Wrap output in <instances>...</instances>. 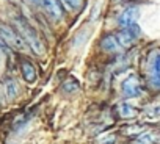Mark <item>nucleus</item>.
Here are the masks:
<instances>
[{"label": "nucleus", "mask_w": 160, "mask_h": 144, "mask_svg": "<svg viewBox=\"0 0 160 144\" xmlns=\"http://www.w3.org/2000/svg\"><path fill=\"white\" fill-rule=\"evenodd\" d=\"M0 39H2L8 47H11L14 50H24L25 49V41L22 39L19 31H16L14 28H11L10 25L2 24V22H0Z\"/></svg>", "instance_id": "obj_3"}, {"label": "nucleus", "mask_w": 160, "mask_h": 144, "mask_svg": "<svg viewBox=\"0 0 160 144\" xmlns=\"http://www.w3.org/2000/svg\"><path fill=\"white\" fill-rule=\"evenodd\" d=\"M39 7H42L44 11L53 21H60L64 16V11H63V7L60 3V0H39Z\"/></svg>", "instance_id": "obj_7"}, {"label": "nucleus", "mask_w": 160, "mask_h": 144, "mask_svg": "<svg viewBox=\"0 0 160 144\" xmlns=\"http://www.w3.org/2000/svg\"><path fill=\"white\" fill-rule=\"evenodd\" d=\"M14 22H16V27H18L19 35H21L22 39L30 46V49H32L36 55H42V53L46 52L44 42L41 41L38 31L28 24V21L24 19L22 16H16V17H14Z\"/></svg>", "instance_id": "obj_1"}, {"label": "nucleus", "mask_w": 160, "mask_h": 144, "mask_svg": "<svg viewBox=\"0 0 160 144\" xmlns=\"http://www.w3.org/2000/svg\"><path fill=\"white\" fill-rule=\"evenodd\" d=\"M61 88H63V91H66V93H75L77 89H78V82L74 79V77H69L66 82H63V85H61Z\"/></svg>", "instance_id": "obj_11"}, {"label": "nucleus", "mask_w": 160, "mask_h": 144, "mask_svg": "<svg viewBox=\"0 0 160 144\" xmlns=\"http://www.w3.org/2000/svg\"><path fill=\"white\" fill-rule=\"evenodd\" d=\"M146 77H148V85L158 91L160 89V52L154 50L149 53L148 61H146Z\"/></svg>", "instance_id": "obj_2"}, {"label": "nucleus", "mask_w": 160, "mask_h": 144, "mask_svg": "<svg viewBox=\"0 0 160 144\" xmlns=\"http://www.w3.org/2000/svg\"><path fill=\"white\" fill-rule=\"evenodd\" d=\"M121 93L124 97L127 99H133V97H140L143 94V83L138 79V75L130 74L129 77H126L121 83Z\"/></svg>", "instance_id": "obj_4"}, {"label": "nucleus", "mask_w": 160, "mask_h": 144, "mask_svg": "<svg viewBox=\"0 0 160 144\" xmlns=\"http://www.w3.org/2000/svg\"><path fill=\"white\" fill-rule=\"evenodd\" d=\"M33 3H36V5H39V0H32Z\"/></svg>", "instance_id": "obj_15"}, {"label": "nucleus", "mask_w": 160, "mask_h": 144, "mask_svg": "<svg viewBox=\"0 0 160 144\" xmlns=\"http://www.w3.org/2000/svg\"><path fill=\"white\" fill-rule=\"evenodd\" d=\"M138 36H140V28H138L137 24L130 25V27H126V28H121L116 33V39H118L121 49L122 47H130L138 39Z\"/></svg>", "instance_id": "obj_5"}, {"label": "nucleus", "mask_w": 160, "mask_h": 144, "mask_svg": "<svg viewBox=\"0 0 160 144\" xmlns=\"http://www.w3.org/2000/svg\"><path fill=\"white\" fill-rule=\"evenodd\" d=\"M154 135L149 133V132H141L137 139H135V144H154Z\"/></svg>", "instance_id": "obj_13"}, {"label": "nucleus", "mask_w": 160, "mask_h": 144, "mask_svg": "<svg viewBox=\"0 0 160 144\" xmlns=\"http://www.w3.org/2000/svg\"><path fill=\"white\" fill-rule=\"evenodd\" d=\"M138 16H140V8L137 5H132V7H127L118 17V24L121 28H126V27H130V25H135L137 21H138Z\"/></svg>", "instance_id": "obj_6"}, {"label": "nucleus", "mask_w": 160, "mask_h": 144, "mask_svg": "<svg viewBox=\"0 0 160 144\" xmlns=\"http://www.w3.org/2000/svg\"><path fill=\"white\" fill-rule=\"evenodd\" d=\"M101 47L105 52H108V53H115V52H119L121 50V46H119V42L116 39V35H110V33L105 35V36H102Z\"/></svg>", "instance_id": "obj_9"}, {"label": "nucleus", "mask_w": 160, "mask_h": 144, "mask_svg": "<svg viewBox=\"0 0 160 144\" xmlns=\"http://www.w3.org/2000/svg\"><path fill=\"white\" fill-rule=\"evenodd\" d=\"M21 74L24 77V80L27 83H35L38 80V72H36V67L32 61L28 60H22L21 61Z\"/></svg>", "instance_id": "obj_8"}, {"label": "nucleus", "mask_w": 160, "mask_h": 144, "mask_svg": "<svg viewBox=\"0 0 160 144\" xmlns=\"http://www.w3.org/2000/svg\"><path fill=\"white\" fill-rule=\"evenodd\" d=\"M63 3L71 10H80L83 5V0H63Z\"/></svg>", "instance_id": "obj_14"}, {"label": "nucleus", "mask_w": 160, "mask_h": 144, "mask_svg": "<svg viewBox=\"0 0 160 144\" xmlns=\"http://www.w3.org/2000/svg\"><path fill=\"white\" fill-rule=\"evenodd\" d=\"M116 111H118V116H119L121 119H133V118H137V114H138V110H137L135 107H132L130 103H127V102L119 103V105L116 107Z\"/></svg>", "instance_id": "obj_10"}, {"label": "nucleus", "mask_w": 160, "mask_h": 144, "mask_svg": "<svg viewBox=\"0 0 160 144\" xmlns=\"http://www.w3.org/2000/svg\"><path fill=\"white\" fill-rule=\"evenodd\" d=\"M5 93L8 96V99H14L18 96V85L14 80H7L5 82Z\"/></svg>", "instance_id": "obj_12"}]
</instances>
